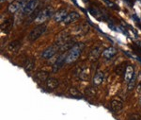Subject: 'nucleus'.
Segmentation results:
<instances>
[{
	"label": "nucleus",
	"instance_id": "1",
	"mask_svg": "<svg viewBox=\"0 0 141 120\" xmlns=\"http://www.w3.org/2000/svg\"><path fill=\"white\" fill-rule=\"evenodd\" d=\"M85 48L84 44L79 43L75 44L71 49H70L69 53L67 54V58H66V64H72L74 61H77L79 56L81 55L83 49Z\"/></svg>",
	"mask_w": 141,
	"mask_h": 120
},
{
	"label": "nucleus",
	"instance_id": "2",
	"mask_svg": "<svg viewBox=\"0 0 141 120\" xmlns=\"http://www.w3.org/2000/svg\"><path fill=\"white\" fill-rule=\"evenodd\" d=\"M54 9L52 7H46L45 9H43V11L39 12L38 15L35 18V23L41 25L44 22H46L49 18H51L52 16H54Z\"/></svg>",
	"mask_w": 141,
	"mask_h": 120
},
{
	"label": "nucleus",
	"instance_id": "3",
	"mask_svg": "<svg viewBox=\"0 0 141 120\" xmlns=\"http://www.w3.org/2000/svg\"><path fill=\"white\" fill-rule=\"evenodd\" d=\"M46 30H47V27L44 24H41V25L36 27L35 28H33V30L30 31V33H29V35H28V40L30 42H34V41H36V40H38V39L46 31Z\"/></svg>",
	"mask_w": 141,
	"mask_h": 120
},
{
	"label": "nucleus",
	"instance_id": "4",
	"mask_svg": "<svg viewBox=\"0 0 141 120\" xmlns=\"http://www.w3.org/2000/svg\"><path fill=\"white\" fill-rule=\"evenodd\" d=\"M59 51V47H58V45H50V46H48V47H46L44 50H43V52H41V54H40V56H41V58H43V59H51L52 57H54L55 55L56 54V53Z\"/></svg>",
	"mask_w": 141,
	"mask_h": 120
},
{
	"label": "nucleus",
	"instance_id": "5",
	"mask_svg": "<svg viewBox=\"0 0 141 120\" xmlns=\"http://www.w3.org/2000/svg\"><path fill=\"white\" fill-rule=\"evenodd\" d=\"M39 5V0H30L27 3H25L22 8L23 13L25 15H30L35 9H37Z\"/></svg>",
	"mask_w": 141,
	"mask_h": 120
},
{
	"label": "nucleus",
	"instance_id": "6",
	"mask_svg": "<svg viewBox=\"0 0 141 120\" xmlns=\"http://www.w3.org/2000/svg\"><path fill=\"white\" fill-rule=\"evenodd\" d=\"M123 102L119 98H115L111 100V109L115 112V113H119L123 109Z\"/></svg>",
	"mask_w": 141,
	"mask_h": 120
},
{
	"label": "nucleus",
	"instance_id": "7",
	"mask_svg": "<svg viewBox=\"0 0 141 120\" xmlns=\"http://www.w3.org/2000/svg\"><path fill=\"white\" fill-rule=\"evenodd\" d=\"M79 18H80V14H79L78 12H76V11H72L71 13L67 14L65 19L63 20V23H64L65 25H70V24H72V23L77 21Z\"/></svg>",
	"mask_w": 141,
	"mask_h": 120
},
{
	"label": "nucleus",
	"instance_id": "8",
	"mask_svg": "<svg viewBox=\"0 0 141 120\" xmlns=\"http://www.w3.org/2000/svg\"><path fill=\"white\" fill-rule=\"evenodd\" d=\"M65 56H66L65 54H62L56 59V61L54 65H53V72L54 73L58 72V71L63 66V64L66 63V58H67V57H65Z\"/></svg>",
	"mask_w": 141,
	"mask_h": 120
},
{
	"label": "nucleus",
	"instance_id": "9",
	"mask_svg": "<svg viewBox=\"0 0 141 120\" xmlns=\"http://www.w3.org/2000/svg\"><path fill=\"white\" fill-rule=\"evenodd\" d=\"M67 11L64 9H61L59 11H58L56 13L54 14L53 16V18H54L55 22L56 23H60V22H63V20L65 19V17L67 16Z\"/></svg>",
	"mask_w": 141,
	"mask_h": 120
},
{
	"label": "nucleus",
	"instance_id": "10",
	"mask_svg": "<svg viewBox=\"0 0 141 120\" xmlns=\"http://www.w3.org/2000/svg\"><path fill=\"white\" fill-rule=\"evenodd\" d=\"M23 6H24V5L22 4V2H21L20 0H16V1H13V2L9 5L8 11H9L11 13H13V12L18 11L19 9H22Z\"/></svg>",
	"mask_w": 141,
	"mask_h": 120
},
{
	"label": "nucleus",
	"instance_id": "11",
	"mask_svg": "<svg viewBox=\"0 0 141 120\" xmlns=\"http://www.w3.org/2000/svg\"><path fill=\"white\" fill-rule=\"evenodd\" d=\"M117 54V49L113 46H110V47L105 48V50L102 53V56L105 59H111L112 57H114Z\"/></svg>",
	"mask_w": 141,
	"mask_h": 120
},
{
	"label": "nucleus",
	"instance_id": "12",
	"mask_svg": "<svg viewBox=\"0 0 141 120\" xmlns=\"http://www.w3.org/2000/svg\"><path fill=\"white\" fill-rule=\"evenodd\" d=\"M134 75V67L132 65H128L125 68V71H124V80L126 82H129L132 79V78Z\"/></svg>",
	"mask_w": 141,
	"mask_h": 120
},
{
	"label": "nucleus",
	"instance_id": "13",
	"mask_svg": "<svg viewBox=\"0 0 141 120\" xmlns=\"http://www.w3.org/2000/svg\"><path fill=\"white\" fill-rule=\"evenodd\" d=\"M12 23H13V21H12L11 18L5 20V22L1 24V30H2V32L9 33V32L11 31V27H12Z\"/></svg>",
	"mask_w": 141,
	"mask_h": 120
},
{
	"label": "nucleus",
	"instance_id": "14",
	"mask_svg": "<svg viewBox=\"0 0 141 120\" xmlns=\"http://www.w3.org/2000/svg\"><path fill=\"white\" fill-rule=\"evenodd\" d=\"M20 47H21V41H18V40L12 41L8 45V49H9V51L11 53L17 52V51L20 49Z\"/></svg>",
	"mask_w": 141,
	"mask_h": 120
},
{
	"label": "nucleus",
	"instance_id": "15",
	"mask_svg": "<svg viewBox=\"0 0 141 120\" xmlns=\"http://www.w3.org/2000/svg\"><path fill=\"white\" fill-rule=\"evenodd\" d=\"M102 50L100 47H95L90 51V60L92 61H95L99 59V57L102 55Z\"/></svg>",
	"mask_w": 141,
	"mask_h": 120
},
{
	"label": "nucleus",
	"instance_id": "16",
	"mask_svg": "<svg viewBox=\"0 0 141 120\" xmlns=\"http://www.w3.org/2000/svg\"><path fill=\"white\" fill-rule=\"evenodd\" d=\"M103 78H105V75H103V73L102 71L96 72V74L94 75L93 78V85L98 86V85L102 84V82L103 81Z\"/></svg>",
	"mask_w": 141,
	"mask_h": 120
},
{
	"label": "nucleus",
	"instance_id": "17",
	"mask_svg": "<svg viewBox=\"0 0 141 120\" xmlns=\"http://www.w3.org/2000/svg\"><path fill=\"white\" fill-rule=\"evenodd\" d=\"M46 87L49 90H55L58 86V80L55 78H49L46 81Z\"/></svg>",
	"mask_w": 141,
	"mask_h": 120
},
{
	"label": "nucleus",
	"instance_id": "18",
	"mask_svg": "<svg viewBox=\"0 0 141 120\" xmlns=\"http://www.w3.org/2000/svg\"><path fill=\"white\" fill-rule=\"evenodd\" d=\"M35 79L40 80V81H46L49 79V73L46 71H38L35 74Z\"/></svg>",
	"mask_w": 141,
	"mask_h": 120
},
{
	"label": "nucleus",
	"instance_id": "19",
	"mask_svg": "<svg viewBox=\"0 0 141 120\" xmlns=\"http://www.w3.org/2000/svg\"><path fill=\"white\" fill-rule=\"evenodd\" d=\"M34 67H35V60H33V59H28L27 61H25V70L27 71V72H29V71L33 70Z\"/></svg>",
	"mask_w": 141,
	"mask_h": 120
},
{
	"label": "nucleus",
	"instance_id": "20",
	"mask_svg": "<svg viewBox=\"0 0 141 120\" xmlns=\"http://www.w3.org/2000/svg\"><path fill=\"white\" fill-rule=\"evenodd\" d=\"M135 82H137V76L134 75V77L132 78L130 81L128 82V90L131 91L134 89V87L135 86Z\"/></svg>",
	"mask_w": 141,
	"mask_h": 120
},
{
	"label": "nucleus",
	"instance_id": "21",
	"mask_svg": "<svg viewBox=\"0 0 141 120\" xmlns=\"http://www.w3.org/2000/svg\"><path fill=\"white\" fill-rule=\"evenodd\" d=\"M129 120H141V116L138 113H132L129 116Z\"/></svg>",
	"mask_w": 141,
	"mask_h": 120
},
{
	"label": "nucleus",
	"instance_id": "22",
	"mask_svg": "<svg viewBox=\"0 0 141 120\" xmlns=\"http://www.w3.org/2000/svg\"><path fill=\"white\" fill-rule=\"evenodd\" d=\"M70 93H71V95H72V97H78V95H80L79 92L76 90L75 88H71V89H70Z\"/></svg>",
	"mask_w": 141,
	"mask_h": 120
},
{
	"label": "nucleus",
	"instance_id": "23",
	"mask_svg": "<svg viewBox=\"0 0 141 120\" xmlns=\"http://www.w3.org/2000/svg\"><path fill=\"white\" fill-rule=\"evenodd\" d=\"M103 1H105V3H106V5H107V6H109L110 8H112V9H117L116 8V4H115V3H113V2H111V1H108V0H103Z\"/></svg>",
	"mask_w": 141,
	"mask_h": 120
},
{
	"label": "nucleus",
	"instance_id": "24",
	"mask_svg": "<svg viewBox=\"0 0 141 120\" xmlns=\"http://www.w3.org/2000/svg\"><path fill=\"white\" fill-rule=\"evenodd\" d=\"M137 94H141V81L139 82L138 84H137Z\"/></svg>",
	"mask_w": 141,
	"mask_h": 120
},
{
	"label": "nucleus",
	"instance_id": "25",
	"mask_svg": "<svg viewBox=\"0 0 141 120\" xmlns=\"http://www.w3.org/2000/svg\"><path fill=\"white\" fill-rule=\"evenodd\" d=\"M20 1H21V2H22V4H23V5H25V3H27V2H28V1H30V0H20Z\"/></svg>",
	"mask_w": 141,
	"mask_h": 120
},
{
	"label": "nucleus",
	"instance_id": "26",
	"mask_svg": "<svg viewBox=\"0 0 141 120\" xmlns=\"http://www.w3.org/2000/svg\"><path fill=\"white\" fill-rule=\"evenodd\" d=\"M0 1H1V2H4V1H6V0H0Z\"/></svg>",
	"mask_w": 141,
	"mask_h": 120
},
{
	"label": "nucleus",
	"instance_id": "27",
	"mask_svg": "<svg viewBox=\"0 0 141 120\" xmlns=\"http://www.w3.org/2000/svg\"><path fill=\"white\" fill-rule=\"evenodd\" d=\"M140 103H141V100H140Z\"/></svg>",
	"mask_w": 141,
	"mask_h": 120
}]
</instances>
